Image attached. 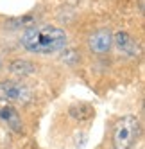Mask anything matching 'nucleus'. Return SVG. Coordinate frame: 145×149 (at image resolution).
Segmentation results:
<instances>
[{"label": "nucleus", "instance_id": "7", "mask_svg": "<svg viewBox=\"0 0 145 149\" xmlns=\"http://www.w3.org/2000/svg\"><path fill=\"white\" fill-rule=\"evenodd\" d=\"M9 72L14 74V76H20V77L32 76V74H36V65L27 59H14L9 63Z\"/></svg>", "mask_w": 145, "mask_h": 149}, {"label": "nucleus", "instance_id": "8", "mask_svg": "<svg viewBox=\"0 0 145 149\" xmlns=\"http://www.w3.org/2000/svg\"><path fill=\"white\" fill-rule=\"evenodd\" d=\"M93 115H95V110L86 102H77L74 106H70V117H74V119L79 120V122L90 120Z\"/></svg>", "mask_w": 145, "mask_h": 149}, {"label": "nucleus", "instance_id": "6", "mask_svg": "<svg viewBox=\"0 0 145 149\" xmlns=\"http://www.w3.org/2000/svg\"><path fill=\"white\" fill-rule=\"evenodd\" d=\"M0 119H2L9 127H11L13 131L20 133L23 130V122H22V117H20V113L16 111V108H13V106H4V108H0Z\"/></svg>", "mask_w": 145, "mask_h": 149}, {"label": "nucleus", "instance_id": "2", "mask_svg": "<svg viewBox=\"0 0 145 149\" xmlns=\"http://www.w3.org/2000/svg\"><path fill=\"white\" fill-rule=\"evenodd\" d=\"M142 133V124L138 117L134 115H126L115 124L113 127V147L115 149H133L140 140Z\"/></svg>", "mask_w": 145, "mask_h": 149}, {"label": "nucleus", "instance_id": "1", "mask_svg": "<svg viewBox=\"0 0 145 149\" xmlns=\"http://www.w3.org/2000/svg\"><path fill=\"white\" fill-rule=\"evenodd\" d=\"M20 41L29 52L52 54L66 47V33L54 25H30L23 31Z\"/></svg>", "mask_w": 145, "mask_h": 149}, {"label": "nucleus", "instance_id": "5", "mask_svg": "<svg viewBox=\"0 0 145 149\" xmlns=\"http://www.w3.org/2000/svg\"><path fill=\"white\" fill-rule=\"evenodd\" d=\"M113 41H115L117 47L124 52V54H127V56H136L140 52L138 41L134 40L131 34H127V33H117L115 36H113Z\"/></svg>", "mask_w": 145, "mask_h": 149}, {"label": "nucleus", "instance_id": "3", "mask_svg": "<svg viewBox=\"0 0 145 149\" xmlns=\"http://www.w3.org/2000/svg\"><path fill=\"white\" fill-rule=\"evenodd\" d=\"M32 99V90L27 84L18 81H2L0 83V101L6 102H20L27 104Z\"/></svg>", "mask_w": 145, "mask_h": 149}, {"label": "nucleus", "instance_id": "4", "mask_svg": "<svg viewBox=\"0 0 145 149\" xmlns=\"http://www.w3.org/2000/svg\"><path fill=\"white\" fill-rule=\"evenodd\" d=\"M88 43H90V49L95 52V54H106L113 45V34L108 29H100V31H97V33H93L90 36Z\"/></svg>", "mask_w": 145, "mask_h": 149}, {"label": "nucleus", "instance_id": "9", "mask_svg": "<svg viewBox=\"0 0 145 149\" xmlns=\"http://www.w3.org/2000/svg\"><path fill=\"white\" fill-rule=\"evenodd\" d=\"M77 59H79V56H77L75 50H66L65 56H63V61L68 63V65H74V63H77Z\"/></svg>", "mask_w": 145, "mask_h": 149}]
</instances>
